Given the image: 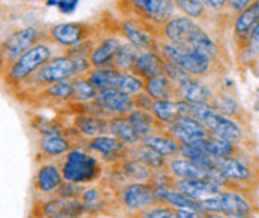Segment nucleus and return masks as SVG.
Masks as SVG:
<instances>
[{
	"label": "nucleus",
	"mask_w": 259,
	"mask_h": 218,
	"mask_svg": "<svg viewBox=\"0 0 259 218\" xmlns=\"http://www.w3.org/2000/svg\"><path fill=\"white\" fill-rule=\"evenodd\" d=\"M156 51L165 60L174 62L176 65L183 68L186 72L193 78L205 76L211 69V60L213 59L210 56H207L198 49L189 48V46H179V45H174V43L166 42L163 39L162 40L157 39Z\"/></svg>",
	"instance_id": "nucleus-1"
},
{
	"label": "nucleus",
	"mask_w": 259,
	"mask_h": 218,
	"mask_svg": "<svg viewBox=\"0 0 259 218\" xmlns=\"http://www.w3.org/2000/svg\"><path fill=\"white\" fill-rule=\"evenodd\" d=\"M50 59H53V49L50 43L39 42L29 51H26L17 62L9 65L6 71V79L11 84L26 81L27 78H32Z\"/></svg>",
	"instance_id": "nucleus-2"
},
{
	"label": "nucleus",
	"mask_w": 259,
	"mask_h": 218,
	"mask_svg": "<svg viewBox=\"0 0 259 218\" xmlns=\"http://www.w3.org/2000/svg\"><path fill=\"white\" fill-rule=\"evenodd\" d=\"M62 175L65 181L74 184L90 182L99 175V165L90 154L81 149H71L62 165Z\"/></svg>",
	"instance_id": "nucleus-3"
},
{
	"label": "nucleus",
	"mask_w": 259,
	"mask_h": 218,
	"mask_svg": "<svg viewBox=\"0 0 259 218\" xmlns=\"http://www.w3.org/2000/svg\"><path fill=\"white\" fill-rule=\"evenodd\" d=\"M135 18L153 27H163L174 17V0H127Z\"/></svg>",
	"instance_id": "nucleus-4"
},
{
	"label": "nucleus",
	"mask_w": 259,
	"mask_h": 218,
	"mask_svg": "<svg viewBox=\"0 0 259 218\" xmlns=\"http://www.w3.org/2000/svg\"><path fill=\"white\" fill-rule=\"evenodd\" d=\"M42 42L40 40V32L36 27H24L20 30H15L6 37L2 43V56L3 60H8L9 65L17 62L26 51H29L32 46Z\"/></svg>",
	"instance_id": "nucleus-5"
},
{
	"label": "nucleus",
	"mask_w": 259,
	"mask_h": 218,
	"mask_svg": "<svg viewBox=\"0 0 259 218\" xmlns=\"http://www.w3.org/2000/svg\"><path fill=\"white\" fill-rule=\"evenodd\" d=\"M120 33L138 51H156L157 36L154 27L138 18H127L120 23Z\"/></svg>",
	"instance_id": "nucleus-6"
},
{
	"label": "nucleus",
	"mask_w": 259,
	"mask_h": 218,
	"mask_svg": "<svg viewBox=\"0 0 259 218\" xmlns=\"http://www.w3.org/2000/svg\"><path fill=\"white\" fill-rule=\"evenodd\" d=\"M75 76H76V71H75V65L72 59L68 54H63V56H56V57L50 59L32 76V79L39 85L47 87V85L59 82V81L72 79Z\"/></svg>",
	"instance_id": "nucleus-7"
},
{
	"label": "nucleus",
	"mask_w": 259,
	"mask_h": 218,
	"mask_svg": "<svg viewBox=\"0 0 259 218\" xmlns=\"http://www.w3.org/2000/svg\"><path fill=\"white\" fill-rule=\"evenodd\" d=\"M48 36L63 48H74L85 40H90L92 26L84 23H57L48 29Z\"/></svg>",
	"instance_id": "nucleus-8"
},
{
	"label": "nucleus",
	"mask_w": 259,
	"mask_h": 218,
	"mask_svg": "<svg viewBox=\"0 0 259 218\" xmlns=\"http://www.w3.org/2000/svg\"><path fill=\"white\" fill-rule=\"evenodd\" d=\"M199 203H201V211H208V212H221V214L252 212V206L249 200L237 191H222Z\"/></svg>",
	"instance_id": "nucleus-9"
},
{
	"label": "nucleus",
	"mask_w": 259,
	"mask_h": 218,
	"mask_svg": "<svg viewBox=\"0 0 259 218\" xmlns=\"http://www.w3.org/2000/svg\"><path fill=\"white\" fill-rule=\"evenodd\" d=\"M199 29L201 24L196 23L193 18H189L186 15H179V17L174 15L162 27V35H163V40L166 42H171L179 46H189Z\"/></svg>",
	"instance_id": "nucleus-10"
},
{
	"label": "nucleus",
	"mask_w": 259,
	"mask_h": 218,
	"mask_svg": "<svg viewBox=\"0 0 259 218\" xmlns=\"http://www.w3.org/2000/svg\"><path fill=\"white\" fill-rule=\"evenodd\" d=\"M95 106L101 109L105 114L117 115H127L131 111L135 109L134 97L118 90H105L99 91L96 99L93 100Z\"/></svg>",
	"instance_id": "nucleus-11"
},
{
	"label": "nucleus",
	"mask_w": 259,
	"mask_h": 218,
	"mask_svg": "<svg viewBox=\"0 0 259 218\" xmlns=\"http://www.w3.org/2000/svg\"><path fill=\"white\" fill-rule=\"evenodd\" d=\"M168 132L180 144H193L205 139L210 135V132L201 121L190 117H180L176 123L168 126Z\"/></svg>",
	"instance_id": "nucleus-12"
},
{
	"label": "nucleus",
	"mask_w": 259,
	"mask_h": 218,
	"mask_svg": "<svg viewBox=\"0 0 259 218\" xmlns=\"http://www.w3.org/2000/svg\"><path fill=\"white\" fill-rule=\"evenodd\" d=\"M121 202L129 209H146L157 200L153 194V185L146 182H134L123 188Z\"/></svg>",
	"instance_id": "nucleus-13"
},
{
	"label": "nucleus",
	"mask_w": 259,
	"mask_h": 218,
	"mask_svg": "<svg viewBox=\"0 0 259 218\" xmlns=\"http://www.w3.org/2000/svg\"><path fill=\"white\" fill-rule=\"evenodd\" d=\"M176 97L187 103H210L214 96L211 88L196 78H189L174 88Z\"/></svg>",
	"instance_id": "nucleus-14"
},
{
	"label": "nucleus",
	"mask_w": 259,
	"mask_h": 218,
	"mask_svg": "<svg viewBox=\"0 0 259 218\" xmlns=\"http://www.w3.org/2000/svg\"><path fill=\"white\" fill-rule=\"evenodd\" d=\"M179 191L199 202L222 193V185L211 180H179L172 184Z\"/></svg>",
	"instance_id": "nucleus-15"
},
{
	"label": "nucleus",
	"mask_w": 259,
	"mask_h": 218,
	"mask_svg": "<svg viewBox=\"0 0 259 218\" xmlns=\"http://www.w3.org/2000/svg\"><path fill=\"white\" fill-rule=\"evenodd\" d=\"M163 66H165V59L157 51H143L138 54L134 63L132 73H135L137 76L146 81L148 78L163 73Z\"/></svg>",
	"instance_id": "nucleus-16"
},
{
	"label": "nucleus",
	"mask_w": 259,
	"mask_h": 218,
	"mask_svg": "<svg viewBox=\"0 0 259 218\" xmlns=\"http://www.w3.org/2000/svg\"><path fill=\"white\" fill-rule=\"evenodd\" d=\"M120 46H121V40L115 36L105 37L98 45H95V48L90 54V63H92L93 69L112 68L114 57Z\"/></svg>",
	"instance_id": "nucleus-17"
},
{
	"label": "nucleus",
	"mask_w": 259,
	"mask_h": 218,
	"mask_svg": "<svg viewBox=\"0 0 259 218\" xmlns=\"http://www.w3.org/2000/svg\"><path fill=\"white\" fill-rule=\"evenodd\" d=\"M216 171L225 180L231 181H247L252 177L250 168L234 155L216 158Z\"/></svg>",
	"instance_id": "nucleus-18"
},
{
	"label": "nucleus",
	"mask_w": 259,
	"mask_h": 218,
	"mask_svg": "<svg viewBox=\"0 0 259 218\" xmlns=\"http://www.w3.org/2000/svg\"><path fill=\"white\" fill-rule=\"evenodd\" d=\"M259 23V0H255L250 6H247L244 11L238 12L235 21H234V35L238 40L246 42L250 36L252 30L258 26Z\"/></svg>",
	"instance_id": "nucleus-19"
},
{
	"label": "nucleus",
	"mask_w": 259,
	"mask_h": 218,
	"mask_svg": "<svg viewBox=\"0 0 259 218\" xmlns=\"http://www.w3.org/2000/svg\"><path fill=\"white\" fill-rule=\"evenodd\" d=\"M127 121L131 123V126L134 127V130L137 132V135L140 136V139L143 141L148 135H153L154 132V126L159 123L156 120V117L153 115L151 111L147 109H138L135 108L134 111H131L126 115Z\"/></svg>",
	"instance_id": "nucleus-20"
},
{
	"label": "nucleus",
	"mask_w": 259,
	"mask_h": 218,
	"mask_svg": "<svg viewBox=\"0 0 259 218\" xmlns=\"http://www.w3.org/2000/svg\"><path fill=\"white\" fill-rule=\"evenodd\" d=\"M168 166L171 174L180 180H210V175L189 158H172Z\"/></svg>",
	"instance_id": "nucleus-21"
},
{
	"label": "nucleus",
	"mask_w": 259,
	"mask_h": 218,
	"mask_svg": "<svg viewBox=\"0 0 259 218\" xmlns=\"http://www.w3.org/2000/svg\"><path fill=\"white\" fill-rule=\"evenodd\" d=\"M144 91L150 94L154 100L172 99L176 96L174 85L165 73H160V75H156L153 78L146 79L144 81Z\"/></svg>",
	"instance_id": "nucleus-22"
},
{
	"label": "nucleus",
	"mask_w": 259,
	"mask_h": 218,
	"mask_svg": "<svg viewBox=\"0 0 259 218\" xmlns=\"http://www.w3.org/2000/svg\"><path fill=\"white\" fill-rule=\"evenodd\" d=\"M141 142H143V145L156 151L162 157H171L174 154H179L180 145H182L171 135L169 136H166V135H148Z\"/></svg>",
	"instance_id": "nucleus-23"
},
{
	"label": "nucleus",
	"mask_w": 259,
	"mask_h": 218,
	"mask_svg": "<svg viewBox=\"0 0 259 218\" xmlns=\"http://www.w3.org/2000/svg\"><path fill=\"white\" fill-rule=\"evenodd\" d=\"M121 71L115 68H101V69H92L87 73V79L92 82V85L98 91H105V90H115L117 82L120 78Z\"/></svg>",
	"instance_id": "nucleus-24"
},
{
	"label": "nucleus",
	"mask_w": 259,
	"mask_h": 218,
	"mask_svg": "<svg viewBox=\"0 0 259 218\" xmlns=\"http://www.w3.org/2000/svg\"><path fill=\"white\" fill-rule=\"evenodd\" d=\"M63 180L62 169H59L56 165H44L36 174V187L44 193H50L59 190Z\"/></svg>",
	"instance_id": "nucleus-25"
},
{
	"label": "nucleus",
	"mask_w": 259,
	"mask_h": 218,
	"mask_svg": "<svg viewBox=\"0 0 259 218\" xmlns=\"http://www.w3.org/2000/svg\"><path fill=\"white\" fill-rule=\"evenodd\" d=\"M82 209H85L84 203H78L71 199H62L56 202H50L44 212L48 218H71L78 217Z\"/></svg>",
	"instance_id": "nucleus-26"
},
{
	"label": "nucleus",
	"mask_w": 259,
	"mask_h": 218,
	"mask_svg": "<svg viewBox=\"0 0 259 218\" xmlns=\"http://www.w3.org/2000/svg\"><path fill=\"white\" fill-rule=\"evenodd\" d=\"M150 111L153 112V115L156 117V120L160 124L171 126L172 123H176L180 118L179 102L177 100H172V99H159V100H154Z\"/></svg>",
	"instance_id": "nucleus-27"
},
{
	"label": "nucleus",
	"mask_w": 259,
	"mask_h": 218,
	"mask_svg": "<svg viewBox=\"0 0 259 218\" xmlns=\"http://www.w3.org/2000/svg\"><path fill=\"white\" fill-rule=\"evenodd\" d=\"M196 145H199L204 151H207L210 155H213L214 158H223V157H231L234 155L235 152V144L229 142V141H225L219 136H214V135H208L205 139L202 141H198V142H193Z\"/></svg>",
	"instance_id": "nucleus-28"
},
{
	"label": "nucleus",
	"mask_w": 259,
	"mask_h": 218,
	"mask_svg": "<svg viewBox=\"0 0 259 218\" xmlns=\"http://www.w3.org/2000/svg\"><path fill=\"white\" fill-rule=\"evenodd\" d=\"M108 124H110V133H112V136L118 138L121 142H124V144H138L141 141L126 117H123V115L112 117L111 120L108 121Z\"/></svg>",
	"instance_id": "nucleus-29"
},
{
	"label": "nucleus",
	"mask_w": 259,
	"mask_h": 218,
	"mask_svg": "<svg viewBox=\"0 0 259 218\" xmlns=\"http://www.w3.org/2000/svg\"><path fill=\"white\" fill-rule=\"evenodd\" d=\"M76 129L85 136H99L104 133H110V124L105 120L96 118L93 115H79L75 118Z\"/></svg>",
	"instance_id": "nucleus-30"
},
{
	"label": "nucleus",
	"mask_w": 259,
	"mask_h": 218,
	"mask_svg": "<svg viewBox=\"0 0 259 218\" xmlns=\"http://www.w3.org/2000/svg\"><path fill=\"white\" fill-rule=\"evenodd\" d=\"M89 148L102 154L104 157H117L123 148L124 142H121L118 138L115 136H108V135H99L96 138H93L89 142Z\"/></svg>",
	"instance_id": "nucleus-31"
},
{
	"label": "nucleus",
	"mask_w": 259,
	"mask_h": 218,
	"mask_svg": "<svg viewBox=\"0 0 259 218\" xmlns=\"http://www.w3.org/2000/svg\"><path fill=\"white\" fill-rule=\"evenodd\" d=\"M140 52L141 51H138L129 42L121 43V46L118 48V51H117V54L114 57L112 68H115L118 71H123V72H132L134 63H135V60H137Z\"/></svg>",
	"instance_id": "nucleus-32"
},
{
	"label": "nucleus",
	"mask_w": 259,
	"mask_h": 218,
	"mask_svg": "<svg viewBox=\"0 0 259 218\" xmlns=\"http://www.w3.org/2000/svg\"><path fill=\"white\" fill-rule=\"evenodd\" d=\"M72 85H74V93H72V100L78 103H89L93 102L98 96V90L92 85V82L87 79V76H75L72 78Z\"/></svg>",
	"instance_id": "nucleus-33"
},
{
	"label": "nucleus",
	"mask_w": 259,
	"mask_h": 218,
	"mask_svg": "<svg viewBox=\"0 0 259 218\" xmlns=\"http://www.w3.org/2000/svg\"><path fill=\"white\" fill-rule=\"evenodd\" d=\"M40 149L48 155H60L69 149V142L59 133H45L40 138Z\"/></svg>",
	"instance_id": "nucleus-34"
},
{
	"label": "nucleus",
	"mask_w": 259,
	"mask_h": 218,
	"mask_svg": "<svg viewBox=\"0 0 259 218\" xmlns=\"http://www.w3.org/2000/svg\"><path fill=\"white\" fill-rule=\"evenodd\" d=\"M134 157L137 161L147 166L148 169H162V166L165 165L163 157L160 154H157L156 151L147 148L146 145L135 146L134 148Z\"/></svg>",
	"instance_id": "nucleus-35"
},
{
	"label": "nucleus",
	"mask_w": 259,
	"mask_h": 218,
	"mask_svg": "<svg viewBox=\"0 0 259 218\" xmlns=\"http://www.w3.org/2000/svg\"><path fill=\"white\" fill-rule=\"evenodd\" d=\"M72 93H74L72 79L59 81L45 87V94L54 100H69L72 99Z\"/></svg>",
	"instance_id": "nucleus-36"
},
{
	"label": "nucleus",
	"mask_w": 259,
	"mask_h": 218,
	"mask_svg": "<svg viewBox=\"0 0 259 218\" xmlns=\"http://www.w3.org/2000/svg\"><path fill=\"white\" fill-rule=\"evenodd\" d=\"M174 5L177 9H180L186 17L199 20L205 15V5L202 0H174Z\"/></svg>",
	"instance_id": "nucleus-37"
},
{
	"label": "nucleus",
	"mask_w": 259,
	"mask_h": 218,
	"mask_svg": "<svg viewBox=\"0 0 259 218\" xmlns=\"http://www.w3.org/2000/svg\"><path fill=\"white\" fill-rule=\"evenodd\" d=\"M259 57V23L258 26L252 30L250 36L244 42V51H243V62H252L253 59Z\"/></svg>",
	"instance_id": "nucleus-38"
},
{
	"label": "nucleus",
	"mask_w": 259,
	"mask_h": 218,
	"mask_svg": "<svg viewBox=\"0 0 259 218\" xmlns=\"http://www.w3.org/2000/svg\"><path fill=\"white\" fill-rule=\"evenodd\" d=\"M163 73H165V75L168 76V79L172 82L174 88H176L177 85H180L183 81L189 79V78H192L189 73L186 72L183 68H180L179 65H176L174 62H169V60H165Z\"/></svg>",
	"instance_id": "nucleus-39"
},
{
	"label": "nucleus",
	"mask_w": 259,
	"mask_h": 218,
	"mask_svg": "<svg viewBox=\"0 0 259 218\" xmlns=\"http://www.w3.org/2000/svg\"><path fill=\"white\" fill-rule=\"evenodd\" d=\"M124 174L137 181H146L150 180V172H148L147 166H144L143 163L134 160V161H126L124 163Z\"/></svg>",
	"instance_id": "nucleus-40"
},
{
	"label": "nucleus",
	"mask_w": 259,
	"mask_h": 218,
	"mask_svg": "<svg viewBox=\"0 0 259 218\" xmlns=\"http://www.w3.org/2000/svg\"><path fill=\"white\" fill-rule=\"evenodd\" d=\"M213 108L216 109L219 114H223V115H234L237 111H238V106L237 103L229 97V96H219V97H214L213 100Z\"/></svg>",
	"instance_id": "nucleus-41"
},
{
	"label": "nucleus",
	"mask_w": 259,
	"mask_h": 218,
	"mask_svg": "<svg viewBox=\"0 0 259 218\" xmlns=\"http://www.w3.org/2000/svg\"><path fill=\"white\" fill-rule=\"evenodd\" d=\"M81 0H45V5L50 8H56L63 15H72Z\"/></svg>",
	"instance_id": "nucleus-42"
},
{
	"label": "nucleus",
	"mask_w": 259,
	"mask_h": 218,
	"mask_svg": "<svg viewBox=\"0 0 259 218\" xmlns=\"http://www.w3.org/2000/svg\"><path fill=\"white\" fill-rule=\"evenodd\" d=\"M143 218H179V215L172 206H154L147 209Z\"/></svg>",
	"instance_id": "nucleus-43"
},
{
	"label": "nucleus",
	"mask_w": 259,
	"mask_h": 218,
	"mask_svg": "<svg viewBox=\"0 0 259 218\" xmlns=\"http://www.w3.org/2000/svg\"><path fill=\"white\" fill-rule=\"evenodd\" d=\"M78 184L74 182H63L60 187H59V194L62 199H72L75 196H79V188L76 187Z\"/></svg>",
	"instance_id": "nucleus-44"
},
{
	"label": "nucleus",
	"mask_w": 259,
	"mask_h": 218,
	"mask_svg": "<svg viewBox=\"0 0 259 218\" xmlns=\"http://www.w3.org/2000/svg\"><path fill=\"white\" fill-rule=\"evenodd\" d=\"M134 97V103H135V108L138 109H147L150 111L151 109V105H153V102H154V99L147 94L144 90L141 91V93H138V94H135V96H132Z\"/></svg>",
	"instance_id": "nucleus-45"
},
{
	"label": "nucleus",
	"mask_w": 259,
	"mask_h": 218,
	"mask_svg": "<svg viewBox=\"0 0 259 218\" xmlns=\"http://www.w3.org/2000/svg\"><path fill=\"white\" fill-rule=\"evenodd\" d=\"M255 0H228V6L234 12H241L247 6H250Z\"/></svg>",
	"instance_id": "nucleus-46"
},
{
	"label": "nucleus",
	"mask_w": 259,
	"mask_h": 218,
	"mask_svg": "<svg viewBox=\"0 0 259 218\" xmlns=\"http://www.w3.org/2000/svg\"><path fill=\"white\" fill-rule=\"evenodd\" d=\"M205 8H210L213 11H219L228 5V0H202Z\"/></svg>",
	"instance_id": "nucleus-47"
},
{
	"label": "nucleus",
	"mask_w": 259,
	"mask_h": 218,
	"mask_svg": "<svg viewBox=\"0 0 259 218\" xmlns=\"http://www.w3.org/2000/svg\"><path fill=\"white\" fill-rule=\"evenodd\" d=\"M198 218H223L221 212H208V211H199ZM226 218V217H225Z\"/></svg>",
	"instance_id": "nucleus-48"
},
{
	"label": "nucleus",
	"mask_w": 259,
	"mask_h": 218,
	"mask_svg": "<svg viewBox=\"0 0 259 218\" xmlns=\"http://www.w3.org/2000/svg\"><path fill=\"white\" fill-rule=\"evenodd\" d=\"M226 218H252L250 212H232V214H225Z\"/></svg>",
	"instance_id": "nucleus-49"
},
{
	"label": "nucleus",
	"mask_w": 259,
	"mask_h": 218,
	"mask_svg": "<svg viewBox=\"0 0 259 218\" xmlns=\"http://www.w3.org/2000/svg\"><path fill=\"white\" fill-rule=\"evenodd\" d=\"M76 218H90V217H76Z\"/></svg>",
	"instance_id": "nucleus-50"
}]
</instances>
